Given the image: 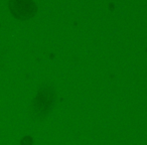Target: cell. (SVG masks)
I'll use <instances>...</instances> for the list:
<instances>
[{
    "instance_id": "6da1fadb",
    "label": "cell",
    "mask_w": 147,
    "mask_h": 145,
    "mask_svg": "<svg viewBox=\"0 0 147 145\" xmlns=\"http://www.w3.org/2000/svg\"><path fill=\"white\" fill-rule=\"evenodd\" d=\"M8 6L13 16L20 20L31 18L36 13V6L32 0H9Z\"/></svg>"
},
{
    "instance_id": "7a4b0ae2",
    "label": "cell",
    "mask_w": 147,
    "mask_h": 145,
    "mask_svg": "<svg viewBox=\"0 0 147 145\" xmlns=\"http://www.w3.org/2000/svg\"><path fill=\"white\" fill-rule=\"evenodd\" d=\"M32 144V138L29 136H26L21 140V145H31Z\"/></svg>"
}]
</instances>
